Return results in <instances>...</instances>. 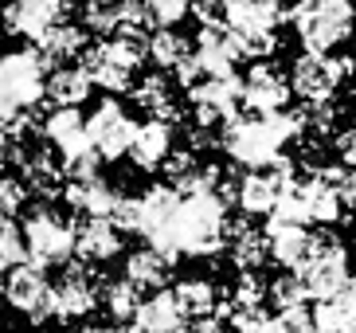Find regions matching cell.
<instances>
[{
    "label": "cell",
    "instance_id": "cell-1",
    "mask_svg": "<svg viewBox=\"0 0 356 333\" xmlns=\"http://www.w3.org/2000/svg\"><path fill=\"white\" fill-rule=\"evenodd\" d=\"M223 243H227V200L220 192H208V196H180L165 240L153 251L177 263L180 255H216L223 251Z\"/></svg>",
    "mask_w": 356,
    "mask_h": 333
},
{
    "label": "cell",
    "instance_id": "cell-2",
    "mask_svg": "<svg viewBox=\"0 0 356 333\" xmlns=\"http://www.w3.org/2000/svg\"><path fill=\"white\" fill-rule=\"evenodd\" d=\"M305 114L302 110H282V114H247L235 118L223 134V149L235 165H243L247 173L251 169H266L270 161H278L286 149V141L302 134Z\"/></svg>",
    "mask_w": 356,
    "mask_h": 333
},
{
    "label": "cell",
    "instance_id": "cell-3",
    "mask_svg": "<svg viewBox=\"0 0 356 333\" xmlns=\"http://www.w3.org/2000/svg\"><path fill=\"white\" fill-rule=\"evenodd\" d=\"M149 59V40L145 28H122L118 36H106L102 43L86 47L83 52V67L86 79L106 94H126L134 91V79L141 71V63Z\"/></svg>",
    "mask_w": 356,
    "mask_h": 333
},
{
    "label": "cell",
    "instance_id": "cell-4",
    "mask_svg": "<svg viewBox=\"0 0 356 333\" xmlns=\"http://www.w3.org/2000/svg\"><path fill=\"white\" fill-rule=\"evenodd\" d=\"M286 20L293 24L305 55H329L337 43H345L356 28L353 0H298Z\"/></svg>",
    "mask_w": 356,
    "mask_h": 333
},
{
    "label": "cell",
    "instance_id": "cell-5",
    "mask_svg": "<svg viewBox=\"0 0 356 333\" xmlns=\"http://www.w3.org/2000/svg\"><path fill=\"white\" fill-rule=\"evenodd\" d=\"M24 251L35 267H67L74 255V224L51 204H32L24 212Z\"/></svg>",
    "mask_w": 356,
    "mask_h": 333
},
{
    "label": "cell",
    "instance_id": "cell-6",
    "mask_svg": "<svg viewBox=\"0 0 356 333\" xmlns=\"http://www.w3.org/2000/svg\"><path fill=\"white\" fill-rule=\"evenodd\" d=\"M293 279L302 282L305 298H314V302L333 298V294L348 282V251H345V243L337 240V235H314V251H309V259L293 271Z\"/></svg>",
    "mask_w": 356,
    "mask_h": 333
},
{
    "label": "cell",
    "instance_id": "cell-7",
    "mask_svg": "<svg viewBox=\"0 0 356 333\" xmlns=\"http://www.w3.org/2000/svg\"><path fill=\"white\" fill-rule=\"evenodd\" d=\"M134 134H137V122L126 114V106L118 98H102L86 118V141H90V153L98 161L126 157L129 146H134Z\"/></svg>",
    "mask_w": 356,
    "mask_h": 333
},
{
    "label": "cell",
    "instance_id": "cell-8",
    "mask_svg": "<svg viewBox=\"0 0 356 333\" xmlns=\"http://www.w3.org/2000/svg\"><path fill=\"white\" fill-rule=\"evenodd\" d=\"M348 75H353V59L345 55H298L290 67V91L302 94L309 106H317L329 102Z\"/></svg>",
    "mask_w": 356,
    "mask_h": 333
},
{
    "label": "cell",
    "instance_id": "cell-9",
    "mask_svg": "<svg viewBox=\"0 0 356 333\" xmlns=\"http://www.w3.org/2000/svg\"><path fill=\"white\" fill-rule=\"evenodd\" d=\"M0 298L35 325L51 318V279L35 263H20V267H12L4 274L0 279Z\"/></svg>",
    "mask_w": 356,
    "mask_h": 333
},
{
    "label": "cell",
    "instance_id": "cell-10",
    "mask_svg": "<svg viewBox=\"0 0 356 333\" xmlns=\"http://www.w3.org/2000/svg\"><path fill=\"white\" fill-rule=\"evenodd\" d=\"M293 180H298L293 157H278V161H270L266 169H251V173L239 180V188H235V200H239V208L247 212V216H270L274 204L282 200V192Z\"/></svg>",
    "mask_w": 356,
    "mask_h": 333
},
{
    "label": "cell",
    "instance_id": "cell-11",
    "mask_svg": "<svg viewBox=\"0 0 356 333\" xmlns=\"http://www.w3.org/2000/svg\"><path fill=\"white\" fill-rule=\"evenodd\" d=\"M98 306V279L86 263H67L51 282V318L55 322H83Z\"/></svg>",
    "mask_w": 356,
    "mask_h": 333
},
{
    "label": "cell",
    "instance_id": "cell-12",
    "mask_svg": "<svg viewBox=\"0 0 356 333\" xmlns=\"http://www.w3.org/2000/svg\"><path fill=\"white\" fill-rule=\"evenodd\" d=\"M290 79L270 63H254L243 79V106L247 114H282L290 102Z\"/></svg>",
    "mask_w": 356,
    "mask_h": 333
},
{
    "label": "cell",
    "instance_id": "cell-13",
    "mask_svg": "<svg viewBox=\"0 0 356 333\" xmlns=\"http://www.w3.org/2000/svg\"><path fill=\"white\" fill-rule=\"evenodd\" d=\"M71 0H8L4 4V24L24 40H40L43 31H51L55 24H63Z\"/></svg>",
    "mask_w": 356,
    "mask_h": 333
},
{
    "label": "cell",
    "instance_id": "cell-14",
    "mask_svg": "<svg viewBox=\"0 0 356 333\" xmlns=\"http://www.w3.org/2000/svg\"><path fill=\"white\" fill-rule=\"evenodd\" d=\"M192 59L200 63L204 79H223V75H235V63H243V52H239V40L223 24V28H200Z\"/></svg>",
    "mask_w": 356,
    "mask_h": 333
},
{
    "label": "cell",
    "instance_id": "cell-15",
    "mask_svg": "<svg viewBox=\"0 0 356 333\" xmlns=\"http://www.w3.org/2000/svg\"><path fill=\"white\" fill-rule=\"evenodd\" d=\"M40 134L47 137V146L59 153V161H79V157L90 153L83 110H51V114L40 122Z\"/></svg>",
    "mask_w": 356,
    "mask_h": 333
},
{
    "label": "cell",
    "instance_id": "cell-16",
    "mask_svg": "<svg viewBox=\"0 0 356 333\" xmlns=\"http://www.w3.org/2000/svg\"><path fill=\"white\" fill-rule=\"evenodd\" d=\"M16 165H20V180L28 192L40 196H63V161L51 157V149H16Z\"/></svg>",
    "mask_w": 356,
    "mask_h": 333
},
{
    "label": "cell",
    "instance_id": "cell-17",
    "mask_svg": "<svg viewBox=\"0 0 356 333\" xmlns=\"http://www.w3.org/2000/svg\"><path fill=\"white\" fill-rule=\"evenodd\" d=\"M122 251V231L110 224V219H79L74 224V255L86 267H98V263L118 259Z\"/></svg>",
    "mask_w": 356,
    "mask_h": 333
},
{
    "label": "cell",
    "instance_id": "cell-18",
    "mask_svg": "<svg viewBox=\"0 0 356 333\" xmlns=\"http://www.w3.org/2000/svg\"><path fill=\"white\" fill-rule=\"evenodd\" d=\"M188 98L196 110H208L216 118L235 122L243 106V79L239 75H223V79H200L196 86H188Z\"/></svg>",
    "mask_w": 356,
    "mask_h": 333
},
{
    "label": "cell",
    "instance_id": "cell-19",
    "mask_svg": "<svg viewBox=\"0 0 356 333\" xmlns=\"http://www.w3.org/2000/svg\"><path fill=\"white\" fill-rule=\"evenodd\" d=\"M122 188L118 185H106L102 177H90V180H63V204L71 212L86 219H106L114 212Z\"/></svg>",
    "mask_w": 356,
    "mask_h": 333
},
{
    "label": "cell",
    "instance_id": "cell-20",
    "mask_svg": "<svg viewBox=\"0 0 356 333\" xmlns=\"http://www.w3.org/2000/svg\"><path fill=\"white\" fill-rule=\"evenodd\" d=\"M83 24L86 31H102V36H118L122 28H149L137 0H86Z\"/></svg>",
    "mask_w": 356,
    "mask_h": 333
},
{
    "label": "cell",
    "instance_id": "cell-21",
    "mask_svg": "<svg viewBox=\"0 0 356 333\" xmlns=\"http://www.w3.org/2000/svg\"><path fill=\"white\" fill-rule=\"evenodd\" d=\"M266 251L270 259L286 271H298L309 251H314V231L309 228H293V224H270L266 219Z\"/></svg>",
    "mask_w": 356,
    "mask_h": 333
},
{
    "label": "cell",
    "instance_id": "cell-22",
    "mask_svg": "<svg viewBox=\"0 0 356 333\" xmlns=\"http://www.w3.org/2000/svg\"><path fill=\"white\" fill-rule=\"evenodd\" d=\"M168 153H172V125L149 118L145 125H137L134 146H129L126 157L141 169V173H153V169H161L168 161Z\"/></svg>",
    "mask_w": 356,
    "mask_h": 333
},
{
    "label": "cell",
    "instance_id": "cell-23",
    "mask_svg": "<svg viewBox=\"0 0 356 333\" xmlns=\"http://www.w3.org/2000/svg\"><path fill=\"white\" fill-rule=\"evenodd\" d=\"M286 16V0H227V28L235 36L274 31Z\"/></svg>",
    "mask_w": 356,
    "mask_h": 333
},
{
    "label": "cell",
    "instance_id": "cell-24",
    "mask_svg": "<svg viewBox=\"0 0 356 333\" xmlns=\"http://www.w3.org/2000/svg\"><path fill=\"white\" fill-rule=\"evenodd\" d=\"M90 91L95 83L86 79L83 67H55L43 83V102H51V110H79L90 98Z\"/></svg>",
    "mask_w": 356,
    "mask_h": 333
},
{
    "label": "cell",
    "instance_id": "cell-25",
    "mask_svg": "<svg viewBox=\"0 0 356 333\" xmlns=\"http://www.w3.org/2000/svg\"><path fill=\"white\" fill-rule=\"evenodd\" d=\"M129 98H134L149 118H157V122H168V125L180 122V110H177V102H172V83H168V75H145V79H137L134 91H129Z\"/></svg>",
    "mask_w": 356,
    "mask_h": 333
},
{
    "label": "cell",
    "instance_id": "cell-26",
    "mask_svg": "<svg viewBox=\"0 0 356 333\" xmlns=\"http://www.w3.org/2000/svg\"><path fill=\"white\" fill-rule=\"evenodd\" d=\"M227 243H231V263L239 267L243 274L259 271L262 263L270 259V251H266V231L251 228L247 219H227Z\"/></svg>",
    "mask_w": 356,
    "mask_h": 333
},
{
    "label": "cell",
    "instance_id": "cell-27",
    "mask_svg": "<svg viewBox=\"0 0 356 333\" xmlns=\"http://www.w3.org/2000/svg\"><path fill=\"white\" fill-rule=\"evenodd\" d=\"M35 52L43 55V63L47 67H67V63L74 59V55L86 52V28H79V24H55L51 31H43L40 40H35Z\"/></svg>",
    "mask_w": 356,
    "mask_h": 333
},
{
    "label": "cell",
    "instance_id": "cell-28",
    "mask_svg": "<svg viewBox=\"0 0 356 333\" xmlns=\"http://www.w3.org/2000/svg\"><path fill=\"white\" fill-rule=\"evenodd\" d=\"M172 298H177L184 322H200V318H216L220 310V291L211 279H180L172 286Z\"/></svg>",
    "mask_w": 356,
    "mask_h": 333
},
{
    "label": "cell",
    "instance_id": "cell-29",
    "mask_svg": "<svg viewBox=\"0 0 356 333\" xmlns=\"http://www.w3.org/2000/svg\"><path fill=\"white\" fill-rule=\"evenodd\" d=\"M129 325H137V330H145V333H177L184 325V313H180L172 291H157L153 298H145V302L137 306Z\"/></svg>",
    "mask_w": 356,
    "mask_h": 333
},
{
    "label": "cell",
    "instance_id": "cell-30",
    "mask_svg": "<svg viewBox=\"0 0 356 333\" xmlns=\"http://www.w3.org/2000/svg\"><path fill=\"white\" fill-rule=\"evenodd\" d=\"M168 274H172V263L153 247H141L126 259V279L134 282L137 291H165L168 286Z\"/></svg>",
    "mask_w": 356,
    "mask_h": 333
},
{
    "label": "cell",
    "instance_id": "cell-31",
    "mask_svg": "<svg viewBox=\"0 0 356 333\" xmlns=\"http://www.w3.org/2000/svg\"><path fill=\"white\" fill-rule=\"evenodd\" d=\"M141 302H145L141 291H137L126 274H122V279H106L102 286H98V306L114 318V325H129V322H134V313H137V306H141Z\"/></svg>",
    "mask_w": 356,
    "mask_h": 333
},
{
    "label": "cell",
    "instance_id": "cell-32",
    "mask_svg": "<svg viewBox=\"0 0 356 333\" xmlns=\"http://www.w3.org/2000/svg\"><path fill=\"white\" fill-rule=\"evenodd\" d=\"M149 59L157 63L161 71H177V67H184V63L192 59V40L184 36V31H153L149 36Z\"/></svg>",
    "mask_w": 356,
    "mask_h": 333
},
{
    "label": "cell",
    "instance_id": "cell-33",
    "mask_svg": "<svg viewBox=\"0 0 356 333\" xmlns=\"http://www.w3.org/2000/svg\"><path fill=\"white\" fill-rule=\"evenodd\" d=\"M141 12H145V24L153 31H165V28H177L188 16L192 0H141Z\"/></svg>",
    "mask_w": 356,
    "mask_h": 333
},
{
    "label": "cell",
    "instance_id": "cell-34",
    "mask_svg": "<svg viewBox=\"0 0 356 333\" xmlns=\"http://www.w3.org/2000/svg\"><path fill=\"white\" fill-rule=\"evenodd\" d=\"M20 263H28L20 224H16V219H4V216H0V279H4L12 267H20Z\"/></svg>",
    "mask_w": 356,
    "mask_h": 333
},
{
    "label": "cell",
    "instance_id": "cell-35",
    "mask_svg": "<svg viewBox=\"0 0 356 333\" xmlns=\"http://www.w3.org/2000/svg\"><path fill=\"white\" fill-rule=\"evenodd\" d=\"M266 298H270L278 310H293V306H305V291L302 282L293 279V274H282V279H274L266 286Z\"/></svg>",
    "mask_w": 356,
    "mask_h": 333
},
{
    "label": "cell",
    "instance_id": "cell-36",
    "mask_svg": "<svg viewBox=\"0 0 356 333\" xmlns=\"http://www.w3.org/2000/svg\"><path fill=\"white\" fill-rule=\"evenodd\" d=\"M28 208V188H24L20 177H0V216L16 219Z\"/></svg>",
    "mask_w": 356,
    "mask_h": 333
},
{
    "label": "cell",
    "instance_id": "cell-37",
    "mask_svg": "<svg viewBox=\"0 0 356 333\" xmlns=\"http://www.w3.org/2000/svg\"><path fill=\"white\" fill-rule=\"evenodd\" d=\"M278 333H317L314 330V310L309 306H293V310H278L274 313Z\"/></svg>",
    "mask_w": 356,
    "mask_h": 333
},
{
    "label": "cell",
    "instance_id": "cell-38",
    "mask_svg": "<svg viewBox=\"0 0 356 333\" xmlns=\"http://www.w3.org/2000/svg\"><path fill=\"white\" fill-rule=\"evenodd\" d=\"M192 16L200 28H223L227 24V0H192Z\"/></svg>",
    "mask_w": 356,
    "mask_h": 333
},
{
    "label": "cell",
    "instance_id": "cell-39",
    "mask_svg": "<svg viewBox=\"0 0 356 333\" xmlns=\"http://www.w3.org/2000/svg\"><path fill=\"white\" fill-rule=\"evenodd\" d=\"M106 219H110L122 235H126V231H137V196L122 192V196H118V204H114V212H110Z\"/></svg>",
    "mask_w": 356,
    "mask_h": 333
},
{
    "label": "cell",
    "instance_id": "cell-40",
    "mask_svg": "<svg viewBox=\"0 0 356 333\" xmlns=\"http://www.w3.org/2000/svg\"><path fill=\"white\" fill-rule=\"evenodd\" d=\"M16 149H20V141L0 130V177H4V165H8V161H16Z\"/></svg>",
    "mask_w": 356,
    "mask_h": 333
},
{
    "label": "cell",
    "instance_id": "cell-41",
    "mask_svg": "<svg viewBox=\"0 0 356 333\" xmlns=\"http://www.w3.org/2000/svg\"><path fill=\"white\" fill-rule=\"evenodd\" d=\"M231 333H278V325H274V318H254V322H243L239 330H231Z\"/></svg>",
    "mask_w": 356,
    "mask_h": 333
},
{
    "label": "cell",
    "instance_id": "cell-42",
    "mask_svg": "<svg viewBox=\"0 0 356 333\" xmlns=\"http://www.w3.org/2000/svg\"><path fill=\"white\" fill-rule=\"evenodd\" d=\"M333 298H337L341 306H345V310H353V313H356V274H348V282L333 294Z\"/></svg>",
    "mask_w": 356,
    "mask_h": 333
},
{
    "label": "cell",
    "instance_id": "cell-43",
    "mask_svg": "<svg viewBox=\"0 0 356 333\" xmlns=\"http://www.w3.org/2000/svg\"><path fill=\"white\" fill-rule=\"evenodd\" d=\"M74 333H102V330H74Z\"/></svg>",
    "mask_w": 356,
    "mask_h": 333
},
{
    "label": "cell",
    "instance_id": "cell-44",
    "mask_svg": "<svg viewBox=\"0 0 356 333\" xmlns=\"http://www.w3.org/2000/svg\"><path fill=\"white\" fill-rule=\"evenodd\" d=\"M0 28H4V16H0Z\"/></svg>",
    "mask_w": 356,
    "mask_h": 333
},
{
    "label": "cell",
    "instance_id": "cell-45",
    "mask_svg": "<svg viewBox=\"0 0 356 333\" xmlns=\"http://www.w3.org/2000/svg\"><path fill=\"white\" fill-rule=\"evenodd\" d=\"M353 173H356V165H353Z\"/></svg>",
    "mask_w": 356,
    "mask_h": 333
},
{
    "label": "cell",
    "instance_id": "cell-46",
    "mask_svg": "<svg viewBox=\"0 0 356 333\" xmlns=\"http://www.w3.org/2000/svg\"><path fill=\"white\" fill-rule=\"evenodd\" d=\"M137 4H141V0H137Z\"/></svg>",
    "mask_w": 356,
    "mask_h": 333
}]
</instances>
